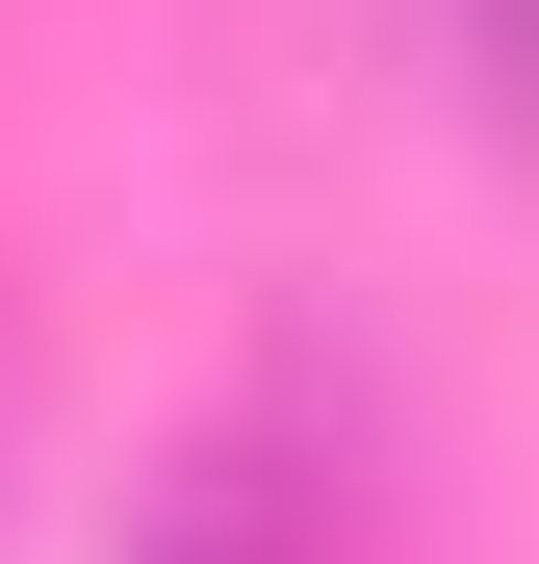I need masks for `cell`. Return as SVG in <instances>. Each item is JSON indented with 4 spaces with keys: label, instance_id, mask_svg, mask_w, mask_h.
Listing matches in <instances>:
<instances>
[{
    "label": "cell",
    "instance_id": "cell-2",
    "mask_svg": "<svg viewBox=\"0 0 539 564\" xmlns=\"http://www.w3.org/2000/svg\"><path fill=\"white\" fill-rule=\"evenodd\" d=\"M463 104H488V129L539 154V0H463Z\"/></svg>",
    "mask_w": 539,
    "mask_h": 564
},
{
    "label": "cell",
    "instance_id": "cell-1",
    "mask_svg": "<svg viewBox=\"0 0 539 564\" xmlns=\"http://www.w3.org/2000/svg\"><path fill=\"white\" fill-rule=\"evenodd\" d=\"M309 539H334V513H309V462L257 436V411H231V436H180L154 488H129V564H309Z\"/></svg>",
    "mask_w": 539,
    "mask_h": 564
}]
</instances>
